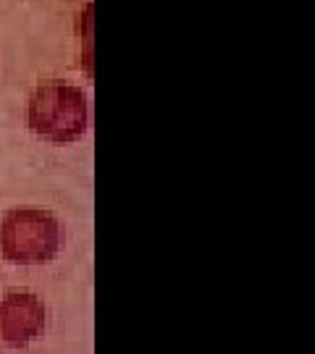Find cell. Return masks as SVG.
Instances as JSON below:
<instances>
[{
    "instance_id": "obj_1",
    "label": "cell",
    "mask_w": 315,
    "mask_h": 354,
    "mask_svg": "<svg viewBox=\"0 0 315 354\" xmlns=\"http://www.w3.org/2000/svg\"><path fill=\"white\" fill-rule=\"evenodd\" d=\"M87 124L89 102L84 89L61 79H48L32 89L26 100V127L37 140L71 145L84 137Z\"/></svg>"
},
{
    "instance_id": "obj_2",
    "label": "cell",
    "mask_w": 315,
    "mask_h": 354,
    "mask_svg": "<svg viewBox=\"0 0 315 354\" xmlns=\"http://www.w3.org/2000/svg\"><path fill=\"white\" fill-rule=\"evenodd\" d=\"M63 241V223L45 207L21 205L0 218V257L11 266H48L61 254Z\"/></svg>"
},
{
    "instance_id": "obj_3",
    "label": "cell",
    "mask_w": 315,
    "mask_h": 354,
    "mask_svg": "<svg viewBox=\"0 0 315 354\" xmlns=\"http://www.w3.org/2000/svg\"><path fill=\"white\" fill-rule=\"evenodd\" d=\"M45 323V302L32 289H8L0 299V339L13 349H24L37 342Z\"/></svg>"
},
{
    "instance_id": "obj_4",
    "label": "cell",
    "mask_w": 315,
    "mask_h": 354,
    "mask_svg": "<svg viewBox=\"0 0 315 354\" xmlns=\"http://www.w3.org/2000/svg\"><path fill=\"white\" fill-rule=\"evenodd\" d=\"M92 3L84 6L82 19H79V32H82V68L84 74L92 76Z\"/></svg>"
}]
</instances>
